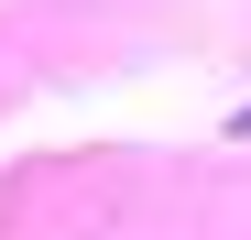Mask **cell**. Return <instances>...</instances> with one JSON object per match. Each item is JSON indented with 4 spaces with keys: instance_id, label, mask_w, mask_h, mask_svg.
<instances>
[{
    "instance_id": "obj_1",
    "label": "cell",
    "mask_w": 251,
    "mask_h": 240,
    "mask_svg": "<svg viewBox=\"0 0 251 240\" xmlns=\"http://www.w3.org/2000/svg\"><path fill=\"white\" fill-rule=\"evenodd\" d=\"M229 131H240V142H251V109H240V120H229Z\"/></svg>"
}]
</instances>
